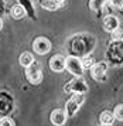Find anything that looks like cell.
<instances>
[{
    "label": "cell",
    "instance_id": "6da1fadb",
    "mask_svg": "<svg viewBox=\"0 0 123 126\" xmlns=\"http://www.w3.org/2000/svg\"><path fill=\"white\" fill-rule=\"evenodd\" d=\"M109 61L113 64H123V41H113L106 52Z\"/></svg>",
    "mask_w": 123,
    "mask_h": 126
},
{
    "label": "cell",
    "instance_id": "7a4b0ae2",
    "mask_svg": "<svg viewBox=\"0 0 123 126\" xmlns=\"http://www.w3.org/2000/svg\"><path fill=\"white\" fill-rule=\"evenodd\" d=\"M65 68L77 78H82V75H84V68H82L81 60L78 57H68L65 60Z\"/></svg>",
    "mask_w": 123,
    "mask_h": 126
},
{
    "label": "cell",
    "instance_id": "3957f363",
    "mask_svg": "<svg viewBox=\"0 0 123 126\" xmlns=\"http://www.w3.org/2000/svg\"><path fill=\"white\" fill-rule=\"evenodd\" d=\"M85 101V96L82 94H74V96L67 102V106H65V113H67V118L68 116H74L75 112L79 109V106L84 103Z\"/></svg>",
    "mask_w": 123,
    "mask_h": 126
},
{
    "label": "cell",
    "instance_id": "277c9868",
    "mask_svg": "<svg viewBox=\"0 0 123 126\" xmlns=\"http://www.w3.org/2000/svg\"><path fill=\"white\" fill-rule=\"evenodd\" d=\"M106 71H108V63H98L91 68L92 78L98 82H103L106 79Z\"/></svg>",
    "mask_w": 123,
    "mask_h": 126
},
{
    "label": "cell",
    "instance_id": "5b68a950",
    "mask_svg": "<svg viewBox=\"0 0 123 126\" xmlns=\"http://www.w3.org/2000/svg\"><path fill=\"white\" fill-rule=\"evenodd\" d=\"M65 92H75V94H85L88 91V85L82 78H77V79H72L69 84H68L65 88Z\"/></svg>",
    "mask_w": 123,
    "mask_h": 126
},
{
    "label": "cell",
    "instance_id": "8992f818",
    "mask_svg": "<svg viewBox=\"0 0 123 126\" xmlns=\"http://www.w3.org/2000/svg\"><path fill=\"white\" fill-rule=\"evenodd\" d=\"M26 77H27V79L30 81L31 84H40L41 79H43V72H41V68L34 63L31 67L26 68Z\"/></svg>",
    "mask_w": 123,
    "mask_h": 126
},
{
    "label": "cell",
    "instance_id": "52a82bcc",
    "mask_svg": "<svg viewBox=\"0 0 123 126\" xmlns=\"http://www.w3.org/2000/svg\"><path fill=\"white\" fill-rule=\"evenodd\" d=\"M33 48H34V51L37 52V54L44 55V54H47V52L51 50V43H50V40H47V38H44V37H38V38L34 40Z\"/></svg>",
    "mask_w": 123,
    "mask_h": 126
},
{
    "label": "cell",
    "instance_id": "ba28073f",
    "mask_svg": "<svg viewBox=\"0 0 123 126\" xmlns=\"http://www.w3.org/2000/svg\"><path fill=\"white\" fill-rule=\"evenodd\" d=\"M65 60L67 58L62 57V55H54V57H51L50 60V68L52 71H55V72H61L65 69Z\"/></svg>",
    "mask_w": 123,
    "mask_h": 126
},
{
    "label": "cell",
    "instance_id": "9c48e42d",
    "mask_svg": "<svg viewBox=\"0 0 123 126\" xmlns=\"http://www.w3.org/2000/svg\"><path fill=\"white\" fill-rule=\"evenodd\" d=\"M103 29L106 30L108 33H110V34H112L113 31H116L119 29L118 17H115V16H106V17L103 18Z\"/></svg>",
    "mask_w": 123,
    "mask_h": 126
},
{
    "label": "cell",
    "instance_id": "30bf717a",
    "mask_svg": "<svg viewBox=\"0 0 123 126\" xmlns=\"http://www.w3.org/2000/svg\"><path fill=\"white\" fill-rule=\"evenodd\" d=\"M65 120H67V113H65V110H62V109H55V110H52V113H51V122H52V125L62 126L65 123Z\"/></svg>",
    "mask_w": 123,
    "mask_h": 126
},
{
    "label": "cell",
    "instance_id": "8fae6325",
    "mask_svg": "<svg viewBox=\"0 0 123 126\" xmlns=\"http://www.w3.org/2000/svg\"><path fill=\"white\" fill-rule=\"evenodd\" d=\"M18 61H20V64H21L23 67H26V68H28V67H31L35 61H34V57L31 52H23L21 55H20V58H18Z\"/></svg>",
    "mask_w": 123,
    "mask_h": 126
},
{
    "label": "cell",
    "instance_id": "7c38bea8",
    "mask_svg": "<svg viewBox=\"0 0 123 126\" xmlns=\"http://www.w3.org/2000/svg\"><path fill=\"white\" fill-rule=\"evenodd\" d=\"M64 4V1H55V0H45V1H41V6L47 9V10H57L58 7H61Z\"/></svg>",
    "mask_w": 123,
    "mask_h": 126
},
{
    "label": "cell",
    "instance_id": "4fadbf2b",
    "mask_svg": "<svg viewBox=\"0 0 123 126\" xmlns=\"http://www.w3.org/2000/svg\"><path fill=\"white\" fill-rule=\"evenodd\" d=\"M99 119H101V125H112L113 120H115V116H113L112 112L105 110V112H102L101 113Z\"/></svg>",
    "mask_w": 123,
    "mask_h": 126
},
{
    "label": "cell",
    "instance_id": "5bb4252c",
    "mask_svg": "<svg viewBox=\"0 0 123 126\" xmlns=\"http://www.w3.org/2000/svg\"><path fill=\"white\" fill-rule=\"evenodd\" d=\"M11 16L14 18H23L26 16V10H24V7L21 4H14V6L11 7Z\"/></svg>",
    "mask_w": 123,
    "mask_h": 126
},
{
    "label": "cell",
    "instance_id": "9a60e30c",
    "mask_svg": "<svg viewBox=\"0 0 123 126\" xmlns=\"http://www.w3.org/2000/svg\"><path fill=\"white\" fill-rule=\"evenodd\" d=\"M81 64H82V68L86 69V68H92L95 63H93V57H91V55H85L82 60H81Z\"/></svg>",
    "mask_w": 123,
    "mask_h": 126
},
{
    "label": "cell",
    "instance_id": "2e32d148",
    "mask_svg": "<svg viewBox=\"0 0 123 126\" xmlns=\"http://www.w3.org/2000/svg\"><path fill=\"white\" fill-rule=\"evenodd\" d=\"M113 116H115V119L118 120H123V105H118L115 110H113Z\"/></svg>",
    "mask_w": 123,
    "mask_h": 126
},
{
    "label": "cell",
    "instance_id": "e0dca14e",
    "mask_svg": "<svg viewBox=\"0 0 123 126\" xmlns=\"http://www.w3.org/2000/svg\"><path fill=\"white\" fill-rule=\"evenodd\" d=\"M112 38H113V41H123V30L118 29L116 31H113Z\"/></svg>",
    "mask_w": 123,
    "mask_h": 126
},
{
    "label": "cell",
    "instance_id": "ac0fdd59",
    "mask_svg": "<svg viewBox=\"0 0 123 126\" xmlns=\"http://www.w3.org/2000/svg\"><path fill=\"white\" fill-rule=\"evenodd\" d=\"M0 126H14V122L10 118H1L0 119Z\"/></svg>",
    "mask_w": 123,
    "mask_h": 126
},
{
    "label": "cell",
    "instance_id": "d6986e66",
    "mask_svg": "<svg viewBox=\"0 0 123 126\" xmlns=\"http://www.w3.org/2000/svg\"><path fill=\"white\" fill-rule=\"evenodd\" d=\"M3 29V20H1V18H0V30Z\"/></svg>",
    "mask_w": 123,
    "mask_h": 126
},
{
    "label": "cell",
    "instance_id": "ffe728a7",
    "mask_svg": "<svg viewBox=\"0 0 123 126\" xmlns=\"http://www.w3.org/2000/svg\"><path fill=\"white\" fill-rule=\"evenodd\" d=\"M99 126H112V125H99Z\"/></svg>",
    "mask_w": 123,
    "mask_h": 126
}]
</instances>
